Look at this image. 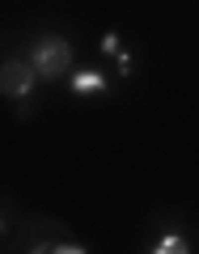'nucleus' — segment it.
Instances as JSON below:
<instances>
[{
  "instance_id": "f257e3e1",
  "label": "nucleus",
  "mask_w": 199,
  "mask_h": 254,
  "mask_svg": "<svg viewBox=\"0 0 199 254\" xmlns=\"http://www.w3.org/2000/svg\"><path fill=\"white\" fill-rule=\"evenodd\" d=\"M30 64L38 68L43 81H60V76H72V43L60 34H47L30 47Z\"/></svg>"
},
{
  "instance_id": "423d86ee",
  "label": "nucleus",
  "mask_w": 199,
  "mask_h": 254,
  "mask_svg": "<svg viewBox=\"0 0 199 254\" xmlns=\"http://www.w3.org/2000/svg\"><path fill=\"white\" fill-rule=\"evenodd\" d=\"M115 60H119V72H123V76H132V68H136V60H132V51H119Z\"/></svg>"
},
{
  "instance_id": "20e7f679",
  "label": "nucleus",
  "mask_w": 199,
  "mask_h": 254,
  "mask_svg": "<svg viewBox=\"0 0 199 254\" xmlns=\"http://www.w3.org/2000/svg\"><path fill=\"white\" fill-rule=\"evenodd\" d=\"M148 250H153V254H187L191 246H187V237H182V233H161Z\"/></svg>"
},
{
  "instance_id": "f03ea898",
  "label": "nucleus",
  "mask_w": 199,
  "mask_h": 254,
  "mask_svg": "<svg viewBox=\"0 0 199 254\" xmlns=\"http://www.w3.org/2000/svg\"><path fill=\"white\" fill-rule=\"evenodd\" d=\"M38 81H43L38 68L26 64V60H9V64H4V72H0V89H4V98H17V102H30V93H34Z\"/></svg>"
},
{
  "instance_id": "7ed1b4c3",
  "label": "nucleus",
  "mask_w": 199,
  "mask_h": 254,
  "mask_svg": "<svg viewBox=\"0 0 199 254\" xmlns=\"http://www.w3.org/2000/svg\"><path fill=\"white\" fill-rule=\"evenodd\" d=\"M68 85H72V93H106V76L93 72V68L72 72V76H68Z\"/></svg>"
},
{
  "instance_id": "39448f33",
  "label": "nucleus",
  "mask_w": 199,
  "mask_h": 254,
  "mask_svg": "<svg viewBox=\"0 0 199 254\" xmlns=\"http://www.w3.org/2000/svg\"><path fill=\"white\" fill-rule=\"evenodd\" d=\"M98 47H102V51H106V55H119V51H123V47H119V34H115V30H106Z\"/></svg>"
}]
</instances>
